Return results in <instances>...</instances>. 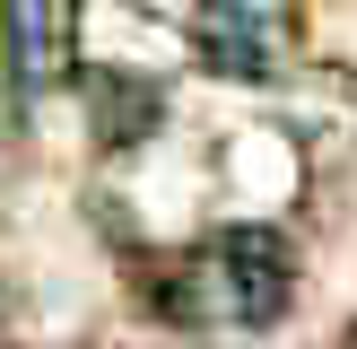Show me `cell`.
Instances as JSON below:
<instances>
[{"instance_id":"3957f363","label":"cell","mask_w":357,"mask_h":349,"mask_svg":"<svg viewBox=\"0 0 357 349\" xmlns=\"http://www.w3.org/2000/svg\"><path fill=\"white\" fill-rule=\"evenodd\" d=\"M0 61L17 96H52L79 70V0H0Z\"/></svg>"},{"instance_id":"6da1fadb","label":"cell","mask_w":357,"mask_h":349,"mask_svg":"<svg viewBox=\"0 0 357 349\" xmlns=\"http://www.w3.org/2000/svg\"><path fill=\"white\" fill-rule=\"evenodd\" d=\"M296 288V253L279 227H218L209 244H183L174 262H157L149 306L166 323H279Z\"/></svg>"},{"instance_id":"7a4b0ae2","label":"cell","mask_w":357,"mask_h":349,"mask_svg":"<svg viewBox=\"0 0 357 349\" xmlns=\"http://www.w3.org/2000/svg\"><path fill=\"white\" fill-rule=\"evenodd\" d=\"M183 35L201 52V70H218L236 87H271L288 70V9L279 0H201Z\"/></svg>"},{"instance_id":"277c9868","label":"cell","mask_w":357,"mask_h":349,"mask_svg":"<svg viewBox=\"0 0 357 349\" xmlns=\"http://www.w3.org/2000/svg\"><path fill=\"white\" fill-rule=\"evenodd\" d=\"M96 105H105V122H114V140L139 131V122H157V87L149 79H114V70H105V79H96Z\"/></svg>"}]
</instances>
